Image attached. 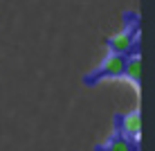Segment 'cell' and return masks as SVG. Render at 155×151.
Listing matches in <instances>:
<instances>
[{
  "mask_svg": "<svg viewBox=\"0 0 155 151\" xmlns=\"http://www.w3.org/2000/svg\"><path fill=\"white\" fill-rule=\"evenodd\" d=\"M128 57L130 54H113V52H108V57H106L92 72L83 74V86L85 88H94L97 84L106 81V79H124Z\"/></svg>",
  "mask_w": 155,
  "mask_h": 151,
  "instance_id": "obj_2",
  "label": "cell"
},
{
  "mask_svg": "<svg viewBox=\"0 0 155 151\" xmlns=\"http://www.w3.org/2000/svg\"><path fill=\"white\" fill-rule=\"evenodd\" d=\"M124 79L133 81V86H135L137 90H142V52H140V54H130V57H128Z\"/></svg>",
  "mask_w": 155,
  "mask_h": 151,
  "instance_id": "obj_5",
  "label": "cell"
},
{
  "mask_svg": "<svg viewBox=\"0 0 155 151\" xmlns=\"http://www.w3.org/2000/svg\"><path fill=\"white\" fill-rule=\"evenodd\" d=\"M113 126H115V131L124 133V136H128L130 140H140V136H142L140 108H135L133 113H128V115H124V113H115V115H113Z\"/></svg>",
  "mask_w": 155,
  "mask_h": 151,
  "instance_id": "obj_3",
  "label": "cell"
},
{
  "mask_svg": "<svg viewBox=\"0 0 155 151\" xmlns=\"http://www.w3.org/2000/svg\"><path fill=\"white\" fill-rule=\"evenodd\" d=\"M94 151H142V147H140V140H130L124 133L115 131L106 142L94 144Z\"/></svg>",
  "mask_w": 155,
  "mask_h": 151,
  "instance_id": "obj_4",
  "label": "cell"
},
{
  "mask_svg": "<svg viewBox=\"0 0 155 151\" xmlns=\"http://www.w3.org/2000/svg\"><path fill=\"white\" fill-rule=\"evenodd\" d=\"M142 18L135 12H124V29L119 34L106 39V47L113 54H140L142 41H140Z\"/></svg>",
  "mask_w": 155,
  "mask_h": 151,
  "instance_id": "obj_1",
  "label": "cell"
}]
</instances>
